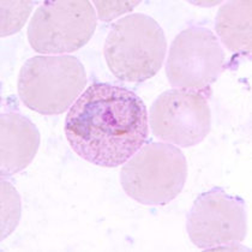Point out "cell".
I'll return each mask as SVG.
<instances>
[{
	"instance_id": "cell-1",
	"label": "cell",
	"mask_w": 252,
	"mask_h": 252,
	"mask_svg": "<svg viewBox=\"0 0 252 252\" xmlns=\"http://www.w3.org/2000/svg\"><path fill=\"white\" fill-rule=\"evenodd\" d=\"M64 131L73 152L92 165L116 168L146 144V103L132 90L94 83L68 109Z\"/></svg>"
},
{
	"instance_id": "cell-2",
	"label": "cell",
	"mask_w": 252,
	"mask_h": 252,
	"mask_svg": "<svg viewBox=\"0 0 252 252\" xmlns=\"http://www.w3.org/2000/svg\"><path fill=\"white\" fill-rule=\"evenodd\" d=\"M167 40L154 18L132 13L112 26L103 54L111 72L120 81L141 83L153 78L162 67Z\"/></svg>"
},
{
	"instance_id": "cell-3",
	"label": "cell",
	"mask_w": 252,
	"mask_h": 252,
	"mask_svg": "<svg viewBox=\"0 0 252 252\" xmlns=\"http://www.w3.org/2000/svg\"><path fill=\"white\" fill-rule=\"evenodd\" d=\"M87 72L73 56H36L18 75V95L24 106L43 116L68 111L87 86Z\"/></svg>"
},
{
	"instance_id": "cell-4",
	"label": "cell",
	"mask_w": 252,
	"mask_h": 252,
	"mask_svg": "<svg viewBox=\"0 0 252 252\" xmlns=\"http://www.w3.org/2000/svg\"><path fill=\"white\" fill-rule=\"evenodd\" d=\"M188 179V161L173 144H144L120 171V184L137 203L162 207L179 196Z\"/></svg>"
},
{
	"instance_id": "cell-5",
	"label": "cell",
	"mask_w": 252,
	"mask_h": 252,
	"mask_svg": "<svg viewBox=\"0 0 252 252\" xmlns=\"http://www.w3.org/2000/svg\"><path fill=\"white\" fill-rule=\"evenodd\" d=\"M97 16L90 1H45L32 15L28 41L40 54L78 51L94 35Z\"/></svg>"
},
{
	"instance_id": "cell-6",
	"label": "cell",
	"mask_w": 252,
	"mask_h": 252,
	"mask_svg": "<svg viewBox=\"0 0 252 252\" xmlns=\"http://www.w3.org/2000/svg\"><path fill=\"white\" fill-rule=\"evenodd\" d=\"M226 68V54L220 40L204 27H190L175 36L169 48L166 75L177 89L204 93Z\"/></svg>"
},
{
	"instance_id": "cell-7",
	"label": "cell",
	"mask_w": 252,
	"mask_h": 252,
	"mask_svg": "<svg viewBox=\"0 0 252 252\" xmlns=\"http://www.w3.org/2000/svg\"><path fill=\"white\" fill-rule=\"evenodd\" d=\"M209 96L193 89L167 90L149 109V126L161 141L190 148L203 142L212 130Z\"/></svg>"
},
{
	"instance_id": "cell-8",
	"label": "cell",
	"mask_w": 252,
	"mask_h": 252,
	"mask_svg": "<svg viewBox=\"0 0 252 252\" xmlns=\"http://www.w3.org/2000/svg\"><path fill=\"white\" fill-rule=\"evenodd\" d=\"M186 231L191 242L205 251L242 243L248 233L245 201L221 188L205 191L189 210Z\"/></svg>"
},
{
	"instance_id": "cell-9",
	"label": "cell",
	"mask_w": 252,
	"mask_h": 252,
	"mask_svg": "<svg viewBox=\"0 0 252 252\" xmlns=\"http://www.w3.org/2000/svg\"><path fill=\"white\" fill-rule=\"evenodd\" d=\"M0 173L9 178L26 169L40 148V131L32 120L16 111L0 117Z\"/></svg>"
},
{
	"instance_id": "cell-10",
	"label": "cell",
	"mask_w": 252,
	"mask_h": 252,
	"mask_svg": "<svg viewBox=\"0 0 252 252\" xmlns=\"http://www.w3.org/2000/svg\"><path fill=\"white\" fill-rule=\"evenodd\" d=\"M251 1H227L219 9L215 30L227 49L244 56L251 54Z\"/></svg>"
},
{
	"instance_id": "cell-11",
	"label": "cell",
	"mask_w": 252,
	"mask_h": 252,
	"mask_svg": "<svg viewBox=\"0 0 252 252\" xmlns=\"http://www.w3.org/2000/svg\"><path fill=\"white\" fill-rule=\"evenodd\" d=\"M32 1H1L0 2V35L1 37L9 36L18 32L23 28L28 20L30 12L34 7Z\"/></svg>"
},
{
	"instance_id": "cell-12",
	"label": "cell",
	"mask_w": 252,
	"mask_h": 252,
	"mask_svg": "<svg viewBox=\"0 0 252 252\" xmlns=\"http://www.w3.org/2000/svg\"><path fill=\"white\" fill-rule=\"evenodd\" d=\"M20 218V196L10 183L1 180V240L13 232Z\"/></svg>"
},
{
	"instance_id": "cell-13",
	"label": "cell",
	"mask_w": 252,
	"mask_h": 252,
	"mask_svg": "<svg viewBox=\"0 0 252 252\" xmlns=\"http://www.w3.org/2000/svg\"><path fill=\"white\" fill-rule=\"evenodd\" d=\"M97 9V16L100 21L109 22L120 15L132 11L139 5V1H94Z\"/></svg>"
}]
</instances>
